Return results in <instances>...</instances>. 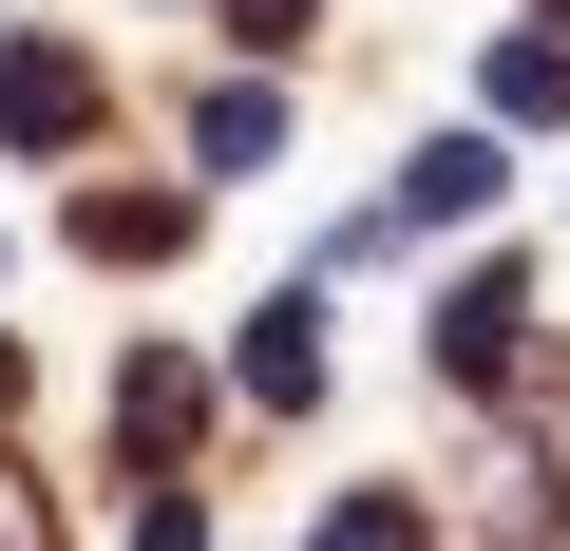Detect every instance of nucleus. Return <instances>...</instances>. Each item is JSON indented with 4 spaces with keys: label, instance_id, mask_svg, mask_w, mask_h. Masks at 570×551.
<instances>
[{
    "label": "nucleus",
    "instance_id": "obj_1",
    "mask_svg": "<svg viewBox=\"0 0 570 551\" xmlns=\"http://www.w3.org/2000/svg\"><path fill=\"white\" fill-rule=\"evenodd\" d=\"M0 134H20V152H77V134H96V58L0 39Z\"/></svg>",
    "mask_w": 570,
    "mask_h": 551
},
{
    "label": "nucleus",
    "instance_id": "obj_2",
    "mask_svg": "<svg viewBox=\"0 0 570 551\" xmlns=\"http://www.w3.org/2000/svg\"><path fill=\"white\" fill-rule=\"evenodd\" d=\"M115 437H134V475L190 456V437H209V381H190V362H134V381H115Z\"/></svg>",
    "mask_w": 570,
    "mask_h": 551
},
{
    "label": "nucleus",
    "instance_id": "obj_3",
    "mask_svg": "<svg viewBox=\"0 0 570 551\" xmlns=\"http://www.w3.org/2000/svg\"><path fill=\"white\" fill-rule=\"evenodd\" d=\"M247 400H324V305H305V286L247 324Z\"/></svg>",
    "mask_w": 570,
    "mask_h": 551
},
{
    "label": "nucleus",
    "instance_id": "obj_4",
    "mask_svg": "<svg viewBox=\"0 0 570 551\" xmlns=\"http://www.w3.org/2000/svg\"><path fill=\"white\" fill-rule=\"evenodd\" d=\"M77 247H96V266H171V247H190V209H171V190H96V209H77Z\"/></svg>",
    "mask_w": 570,
    "mask_h": 551
},
{
    "label": "nucleus",
    "instance_id": "obj_5",
    "mask_svg": "<svg viewBox=\"0 0 570 551\" xmlns=\"http://www.w3.org/2000/svg\"><path fill=\"white\" fill-rule=\"evenodd\" d=\"M190 134H209V171H266V152H285V96H247V77H228Z\"/></svg>",
    "mask_w": 570,
    "mask_h": 551
},
{
    "label": "nucleus",
    "instance_id": "obj_6",
    "mask_svg": "<svg viewBox=\"0 0 570 551\" xmlns=\"http://www.w3.org/2000/svg\"><path fill=\"white\" fill-rule=\"evenodd\" d=\"M494 115H570V58L551 39H494Z\"/></svg>",
    "mask_w": 570,
    "mask_h": 551
},
{
    "label": "nucleus",
    "instance_id": "obj_7",
    "mask_svg": "<svg viewBox=\"0 0 570 551\" xmlns=\"http://www.w3.org/2000/svg\"><path fill=\"white\" fill-rule=\"evenodd\" d=\"M324 551H419V513H400V494H343V513H324Z\"/></svg>",
    "mask_w": 570,
    "mask_h": 551
},
{
    "label": "nucleus",
    "instance_id": "obj_8",
    "mask_svg": "<svg viewBox=\"0 0 570 551\" xmlns=\"http://www.w3.org/2000/svg\"><path fill=\"white\" fill-rule=\"evenodd\" d=\"M305 20H324V0H228V39H266V58L305 39Z\"/></svg>",
    "mask_w": 570,
    "mask_h": 551
},
{
    "label": "nucleus",
    "instance_id": "obj_9",
    "mask_svg": "<svg viewBox=\"0 0 570 551\" xmlns=\"http://www.w3.org/2000/svg\"><path fill=\"white\" fill-rule=\"evenodd\" d=\"M0 551H39V494H20V475H0Z\"/></svg>",
    "mask_w": 570,
    "mask_h": 551
},
{
    "label": "nucleus",
    "instance_id": "obj_10",
    "mask_svg": "<svg viewBox=\"0 0 570 551\" xmlns=\"http://www.w3.org/2000/svg\"><path fill=\"white\" fill-rule=\"evenodd\" d=\"M0 419H20V343H0Z\"/></svg>",
    "mask_w": 570,
    "mask_h": 551
},
{
    "label": "nucleus",
    "instance_id": "obj_11",
    "mask_svg": "<svg viewBox=\"0 0 570 551\" xmlns=\"http://www.w3.org/2000/svg\"><path fill=\"white\" fill-rule=\"evenodd\" d=\"M551 20H570V0H551Z\"/></svg>",
    "mask_w": 570,
    "mask_h": 551
}]
</instances>
